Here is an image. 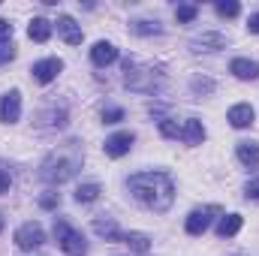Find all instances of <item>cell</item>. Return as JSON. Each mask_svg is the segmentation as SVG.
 Wrapping results in <instances>:
<instances>
[{"label": "cell", "mask_w": 259, "mask_h": 256, "mask_svg": "<svg viewBox=\"0 0 259 256\" xmlns=\"http://www.w3.org/2000/svg\"><path fill=\"white\" fill-rule=\"evenodd\" d=\"M130 190L133 196L148 205L151 211L157 214H166L175 202V184L166 172H142V175H133L130 178Z\"/></svg>", "instance_id": "6da1fadb"}, {"label": "cell", "mask_w": 259, "mask_h": 256, "mask_svg": "<svg viewBox=\"0 0 259 256\" xmlns=\"http://www.w3.org/2000/svg\"><path fill=\"white\" fill-rule=\"evenodd\" d=\"M78 169H81V148H78V142H66V145H61L58 151H52V154L42 160L39 175H42V181H49V184H64V181H69Z\"/></svg>", "instance_id": "7a4b0ae2"}, {"label": "cell", "mask_w": 259, "mask_h": 256, "mask_svg": "<svg viewBox=\"0 0 259 256\" xmlns=\"http://www.w3.org/2000/svg\"><path fill=\"white\" fill-rule=\"evenodd\" d=\"M124 84L136 94H154V91L163 88V75L157 69H151V66H139L127 61L124 64Z\"/></svg>", "instance_id": "3957f363"}, {"label": "cell", "mask_w": 259, "mask_h": 256, "mask_svg": "<svg viewBox=\"0 0 259 256\" xmlns=\"http://www.w3.org/2000/svg\"><path fill=\"white\" fill-rule=\"evenodd\" d=\"M55 238L61 244V250L66 256H84L88 253V241L78 229H72L66 220H55Z\"/></svg>", "instance_id": "277c9868"}, {"label": "cell", "mask_w": 259, "mask_h": 256, "mask_svg": "<svg viewBox=\"0 0 259 256\" xmlns=\"http://www.w3.org/2000/svg\"><path fill=\"white\" fill-rule=\"evenodd\" d=\"M42 241H46V232H42V226L39 223H21L18 229H15V244L21 247V250H36V247H42Z\"/></svg>", "instance_id": "5b68a950"}, {"label": "cell", "mask_w": 259, "mask_h": 256, "mask_svg": "<svg viewBox=\"0 0 259 256\" xmlns=\"http://www.w3.org/2000/svg\"><path fill=\"white\" fill-rule=\"evenodd\" d=\"M217 214H220V208H217V205L196 208V211H190V214H187V223H184V226H187V232H190V235H202V232L211 226V220H214Z\"/></svg>", "instance_id": "8992f818"}, {"label": "cell", "mask_w": 259, "mask_h": 256, "mask_svg": "<svg viewBox=\"0 0 259 256\" xmlns=\"http://www.w3.org/2000/svg\"><path fill=\"white\" fill-rule=\"evenodd\" d=\"M61 69H64V61H61V58H46V61H36L30 72H33L36 81L49 84V81H55V78L61 75Z\"/></svg>", "instance_id": "52a82bcc"}, {"label": "cell", "mask_w": 259, "mask_h": 256, "mask_svg": "<svg viewBox=\"0 0 259 256\" xmlns=\"http://www.w3.org/2000/svg\"><path fill=\"white\" fill-rule=\"evenodd\" d=\"M18 115H21V94L18 91L3 94L0 97V121L3 124H12V121H18Z\"/></svg>", "instance_id": "ba28073f"}, {"label": "cell", "mask_w": 259, "mask_h": 256, "mask_svg": "<svg viewBox=\"0 0 259 256\" xmlns=\"http://www.w3.org/2000/svg\"><path fill=\"white\" fill-rule=\"evenodd\" d=\"M133 142H136V136H133V133H115V136H109V139H106V145H103V148H106V154H109V157H115V160H118V157L130 154Z\"/></svg>", "instance_id": "9c48e42d"}, {"label": "cell", "mask_w": 259, "mask_h": 256, "mask_svg": "<svg viewBox=\"0 0 259 256\" xmlns=\"http://www.w3.org/2000/svg\"><path fill=\"white\" fill-rule=\"evenodd\" d=\"M226 118H229V124H232L235 130H244V127H250V124H253V118H256V115H253V106H250V103H238V106H232V109H229V115H226Z\"/></svg>", "instance_id": "30bf717a"}, {"label": "cell", "mask_w": 259, "mask_h": 256, "mask_svg": "<svg viewBox=\"0 0 259 256\" xmlns=\"http://www.w3.org/2000/svg\"><path fill=\"white\" fill-rule=\"evenodd\" d=\"M229 69H232V75L241 78V81H256L259 78V64L256 61H247V58H235V61L229 64Z\"/></svg>", "instance_id": "8fae6325"}, {"label": "cell", "mask_w": 259, "mask_h": 256, "mask_svg": "<svg viewBox=\"0 0 259 256\" xmlns=\"http://www.w3.org/2000/svg\"><path fill=\"white\" fill-rule=\"evenodd\" d=\"M55 24H58V33L64 36L69 46H78V42H81V36H84V33H81V27L75 24V18H69V15H61Z\"/></svg>", "instance_id": "7c38bea8"}, {"label": "cell", "mask_w": 259, "mask_h": 256, "mask_svg": "<svg viewBox=\"0 0 259 256\" xmlns=\"http://www.w3.org/2000/svg\"><path fill=\"white\" fill-rule=\"evenodd\" d=\"M94 232H97L100 238H106V241H121V238H124V232L118 229V223H115L112 217H97V220H94Z\"/></svg>", "instance_id": "4fadbf2b"}, {"label": "cell", "mask_w": 259, "mask_h": 256, "mask_svg": "<svg viewBox=\"0 0 259 256\" xmlns=\"http://www.w3.org/2000/svg\"><path fill=\"white\" fill-rule=\"evenodd\" d=\"M91 61L97 66H109L118 61V49L112 46V42H97L94 49H91Z\"/></svg>", "instance_id": "5bb4252c"}, {"label": "cell", "mask_w": 259, "mask_h": 256, "mask_svg": "<svg viewBox=\"0 0 259 256\" xmlns=\"http://www.w3.org/2000/svg\"><path fill=\"white\" fill-rule=\"evenodd\" d=\"M190 46H193V52H220V49H226V39L220 33H202Z\"/></svg>", "instance_id": "9a60e30c"}, {"label": "cell", "mask_w": 259, "mask_h": 256, "mask_svg": "<svg viewBox=\"0 0 259 256\" xmlns=\"http://www.w3.org/2000/svg\"><path fill=\"white\" fill-rule=\"evenodd\" d=\"M181 139H184L187 145H202V139H205V127H202V121L187 118V121L181 124Z\"/></svg>", "instance_id": "2e32d148"}, {"label": "cell", "mask_w": 259, "mask_h": 256, "mask_svg": "<svg viewBox=\"0 0 259 256\" xmlns=\"http://www.w3.org/2000/svg\"><path fill=\"white\" fill-rule=\"evenodd\" d=\"M27 36H30L33 42H46V39L52 36V21H46V18H33L30 27H27Z\"/></svg>", "instance_id": "e0dca14e"}, {"label": "cell", "mask_w": 259, "mask_h": 256, "mask_svg": "<svg viewBox=\"0 0 259 256\" xmlns=\"http://www.w3.org/2000/svg\"><path fill=\"white\" fill-rule=\"evenodd\" d=\"M241 214H226V217H220V223H217V235L220 238H229V235H235L238 229H241Z\"/></svg>", "instance_id": "ac0fdd59"}, {"label": "cell", "mask_w": 259, "mask_h": 256, "mask_svg": "<svg viewBox=\"0 0 259 256\" xmlns=\"http://www.w3.org/2000/svg\"><path fill=\"white\" fill-rule=\"evenodd\" d=\"M238 160H241L244 166L256 169L259 166V145H253V142H241V145H238Z\"/></svg>", "instance_id": "d6986e66"}, {"label": "cell", "mask_w": 259, "mask_h": 256, "mask_svg": "<svg viewBox=\"0 0 259 256\" xmlns=\"http://www.w3.org/2000/svg\"><path fill=\"white\" fill-rule=\"evenodd\" d=\"M124 241H127L130 250H136V253H148L151 250V238L145 232H130V235H124Z\"/></svg>", "instance_id": "ffe728a7"}, {"label": "cell", "mask_w": 259, "mask_h": 256, "mask_svg": "<svg viewBox=\"0 0 259 256\" xmlns=\"http://www.w3.org/2000/svg\"><path fill=\"white\" fill-rule=\"evenodd\" d=\"M100 184H81L78 190H75V202H81V205H88V202H97L100 199Z\"/></svg>", "instance_id": "44dd1931"}, {"label": "cell", "mask_w": 259, "mask_h": 256, "mask_svg": "<svg viewBox=\"0 0 259 256\" xmlns=\"http://www.w3.org/2000/svg\"><path fill=\"white\" fill-rule=\"evenodd\" d=\"M39 124H42V127H64L66 124V112L64 109H52L49 115L39 118Z\"/></svg>", "instance_id": "7402d4cb"}, {"label": "cell", "mask_w": 259, "mask_h": 256, "mask_svg": "<svg viewBox=\"0 0 259 256\" xmlns=\"http://www.w3.org/2000/svg\"><path fill=\"white\" fill-rule=\"evenodd\" d=\"M133 30L139 33V36H151V33H163V27H160V21H133Z\"/></svg>", "instance_id": "603a6c76"}, {"label": "cell", "mask_w": 259, "mask_h": 256, "mask_svg": "<svg viewBox=\"0 0 259 256\" xmlns=\"http://www.w3.org/2000/svg\"><path fill=\"white\" fill-rule=\"evenodd\" d=\"M157 124H160V133H163L166 139H181V127H178L172 118H160Z\"/></svg>", "instance_id": "cb8c5ba5"}, {"label": "cell", "mask_w": 259, "mask_h": 256, "mask_svg": "<svg viewBox=\"0 0 259 256\" xmlns=\"http://www.w3.org/2000/svg\"><path fill=\"white\" fill-rule=\"evenodd\" d=\"M175 15H178V21H184V24H190L196 15H199V6H193V3H181L178 9H175Z\"/></svg>", "instance_id": "d4e9b609"}, {"label": "cell", "mask_w": 259, "mask_h": 256, "mask_svg": "<svg viewBox=\"0 0 259 256\" xmlns=\"http://www.w3.org/2000/svg\"><path fill=\"white\" fill-rule=\"evenodd\" d=\"M238 12H241V6L235 0H220L217 3V15H223V18H235Z\"/></svg>", "instance_id": "484cf974"}, {"label": "cell", "mask_w": 259, "mask_h": 256, "mask_svg": "<svg viewBox=\"0 0 259 256\" xmlns=\"http://www.w3.org/2000/svg\"><path fill=\"white\" fill-rule=\"evenodd\" d=\"M58 205H61V196H58V193H42V196H39V208L52 211V208H58Z\"/></svg>", "instance_id": "4316f807"}, {"label": "cell", "mask_w": 259, "mask_h": 256, "mask_svg": "<svg viewBox=\"0 0 259 256\" xmlns=\"http://www.w3.org/2000/svg\"><path fill=\"white\" fill-rule=\"evenodd\" d=\"M103 121H106V124H118V121H124V109H106V112H103Z\"/></svg>", "instance_id": "83f0119b"}, {"label": "cell", "mask_w": 259, "mask_h": 256, "mask_svg": "<svg viewBox=\"0 0 259 256\" xmlns=\"http://www.w3.org/2000/svg\"><path fill=\"white\" fill-rule=\"evenodd\" d=\"M12 39V24L6 18H0V42H9Z\"/></svg>", "instance_id": "f1b7e54d"}, {"label": "cell", "mask_w": 259, "mask_h": 256, "mask_svg": "<svg viewBox=\"0 0 259 256\" xmlns=\"http://www.w3.org/2000/svg\"><path fill=\"white\" fill-rule=\"evenodd\" d=\"M244 196H247V199H259V178L247 181V187H244Z\"/></svg>", "instance_id": "f546056e"}, {"label": "cell", "mask_w": 259, "mask_h": 256, "mask_svg": "<svg viewBox=\"0 0 259 256\" xmlns=\"http://www.w3.org/2000/svg\"><path fill=\"white\" fill-rule=\"evenodd\" d=\"M15 58V49H9V46H0V64H6V61H12Z\"/></svg>", "instance_id": "4dcf8cb0"}, {"label": "cell", "mask_w": 259, "mask_h": 256, "mask_svg": "<svg viewBox=\"0 0 259 256\" xmlns=\"http://www.w3.org/2000/svg\"><path fill=\"white\" fill-rule=\"evenodd\" d=\"M9 184H12V181H9V172H3V169H0V193L9 190Z\"/></svg>", "instance_id": "1f68e13d"}, {"label": "cell", "mask_w": 259, "mask_h": 256, "mask_svg": "<svg viewBox=\"0 0 259 256\" xmlns=\"http://www.w3.org/2000/svg\"><path fill=\"white\" fill-rule=\"evenodd\" d=\"M247 27H250V33H259V12H253V15H250Z\"/></svg>", "instance_id": "d6a6232c"}, {"label": "cell", "mask_w": 259, "mask_h": 256, "mask_svg": "<svg viewBox=\"0 0 259 256\" xmlns=\"http://www.w3.org/2000/svg\"><path fill=\"white\" fill-rule=\"evenodd\" d=\"M0 232H3V214H0Z\"/></svg>", "instance_id": "836d02e7"}]
</instances>
